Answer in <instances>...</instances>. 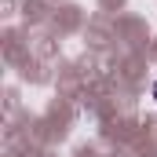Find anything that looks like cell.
<instances>
[{
  "mask_svg": "<svg viewBox=\"0 0 157 157\" xmlns=\"http://www.w3.org/2000/svg\"><path fill=\"white\" fill-rule=\"evenodd\" d=\"M154 99H157V84H154Z\"/></svg>",
  "mask_w": 157,
  "mask_h": 157,
  "instance_id": "6da1fadb",
  "label": "cell"
}]
</instances>
